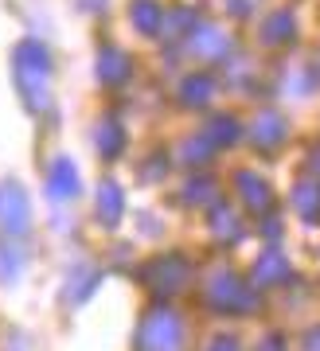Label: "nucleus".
Masks as SVG:
<instances>
[{"label":"nucleus","mask_w":320,"mask_h":351,"mask_svg":"<svg viewBox=\"0 0 320 351\" xmlns=\"http://www.w3.org/2000/svg\"><path fill=\"white\" fill-rule=\"evenodd\" d=\"M187 262L180 258V254H160V258H152V262L141 269V277H145V285L152 289V293H160V297H168V293H180L187 281Z\"/></svg>","instance_id":"obj_3"},{"label":"nucleus","mask_w":320,"mask_h":351,"mask_svg":"<svg viewBox=\"0 0 320 351\" xmlns=\"http://www.w3.org/2000/svg\"><path fill=\"white\" fill-rule=\"evenodd\" d=\"M207 90H211V82H207V78H192V82L184 86V98L192 101V106H199V101L207 98Z\"/></svg>","instance_id":"obj_17"},{"label":"nucleus","mask_w":320,"mask_h":351,"mask_svg":"<svg viewBox=\"0 0 320 351\" xmlns=\"http://www.w3.org/2000/svg\"><path fill=\"white\" fill-rule=\"evenodd\" d=\"M129 75V59H125L122 51H102V78L106 82H122V78Z\"/></svg>","instance_id":"obj_10"},{"label":"nucleus","mask_w":320,"mask_h":351,"mask_svg":"<svg viewBox=\"0 0 320 351\" xmlns=\"http://www.w3.org/2000/svg\"><path fill=\"white\" fill-rule=\"evenodd\" d=\"M238 188L247 191V195H242V199H247L250 207H254V211H266V207H270V188H266V184H262L258 176L242 172V176H238Z\"/></svg>","instance_id":"obj_9"},{"label":"nucleus","mask_w":320,"mask_h":351,"mask_svg":"<svg viewBox=\"0 0 320 351\" xmlns=\"http://www.w3.org/2000/svg\"><path fill=\"white\" fill-rule=\"evenodd\" d=\"M285 274H289V265H285V258H277V254H266L258 262V281H266V285L282 281Z\"/></svg>","instance_id":"obj_12"},{"label":"nucleus","mask_w":320,"mask_h":351,"mask_svg":"<svg viewBox=\"0 0 320 351\" xmlns=\"http://www.w3.org/2000/svg\"><path fill=\"white\" fill-rule=\"evenodd\" d=\"M305 348H308V351H320V328H312V332H308Z\"/></svg>","instance_id":"obj_20"},{"label":"nucleus","mask_w":320,"mask_h":351,"mask_svg":"<svg viewBox=\"0 0 320 351\" xmlns=\"http://www.w3.org/2000/svg\"><path fill=\"white\" fill-rule=\"evenodd\" d=\"M211 351H238V343H234L231 336H222V339H215V343H211Z\"/></svg>","instance_id":"obj_19"},{"label":"nucleus","mask_w":320,"mask_h":351,"mask_svg":"<svg viewBox=\"0 0 320 351\" xmlns=\"http://www.w3.org/2000/svg\"><path fill=\"white\" fill-rule=\"evenodd\" d=\"M98 152H102V156H117V152H122V129H117V125H102Z\"/></svg>","instance_id":"obj_14"},{"label":"nucleus","mask_w":320,"mask_h":351,"mask_svg":"<svg viewBox=\"0 0 320 351\" xmlns=\"http://www.w3.org/2000/svg\"><path fill=\"white\" fill-rule=\"evenodd\" d=\"M289 32H293V20L289 16H273L270 27H266V36H289Z\"/></svg>","instance_id":"obj_18"},{"label":"nucleus","mask_w":320,"mask_h":351,"mask_svg":"<svg viewBox=\"0 0 320 351\" xmlns=\"http://www.w3.org/2000/svg\"><path fill=\"white\" fill-rule=\"evenodd\" d=\"M207 301L215 304L219 313H242V308L254 304V297H250L247 285H242L234 274H219L215 281H211V289H207Z\"/></svg>","instance_id":"obj_5"},{"label":"nucleus","mask_w":320,"mask_h":351,"mask_svg":"<svg viewBox=\"0 0 320 351\" xmlns=\"http://www.w3.org/2000/svg\"><path fill=\"white\" fill-rule=\"evenodd\" d=\"M254 129H258V137H254V141H258V145H277V141H282L285 137V133H282V117H277V113H266V117H258V125H254Z\"/></svg>","instance_id":"obj_11"},{"label":"nucleus","mask_w":320,"mask_h":351,"mask_svg":"<svg viewBox=\"0 0 320 351\" xmlns=\"http://www.w3.org/2000/svg\"><path fill=\"white\" fill-rule=\"evenodd\" d=\"M78 188H82V180H78V168H74L71 160H55L47 168V195L55 203H67L78 195Z\"/></svg>","instance_id":"obj_6"},{"label":"nucleus","mask_w":320,"mask_h":351,"mask_svg":"<svg viewBox=\"0 0 320 351\" xmlns=\"http://www.w3.org/2000/svg\"><path fill=\"white\" fill-rule=\"evenodd\" d=\"M133 24H137V27H145V32H157V24H160L157 4H148V0H137V4H133Z\"/></svg>","instance_id":"obj_13"},{"label":"nucleus","mask_w":320,"mask_h":351,"mask_svg":"<svg viewBox=\"0 0 320 351\" xmlns=\"http://www.w3.org/2000/svg\"><path fill=\"white\" fill-rule=\"evenodd\" d=\"M16 63V82H20V94L27 98V106L32 110H39L43 106V98H47V82H51V55L43 43H36V39H27V43H20L12 55Z\"/></svg>","instance_id":"obj_1"},{"label":"nucleus","mask_w":320,"mask_h":351,"mask_svg":"<svg viewBox=\"0 0 320 351\" xmlns=\"http://www.w3.org/2000/svg\"><path fill=\"white\" fill-rule=\"evenodd\" d=\"M125 211V199H122V188L117 184H102L98 188V223L102 226H113Z\"/></svg>","instance_id":"obj_7"},{"label":"nucleus","mask_w":320,"mask_h":351,"mask_svg":"<svg viewBox=\"0 0 320 351\" xmlns=\"http://www.w3.org/2000/svg\"><path fill=\"white\" fill-rule=\"evenodd\" d=\"M0 226L8 234H24L27 226H32V203H27V195L16 184L0 188Z\"/></svg>","instance_id":"obj_4"},{"label":"nucleus","mask_w":320,"mask_h":351,"mask_svg":"<svg viewBox=\"0 0 320 351\" xmlns=\"http://www.w3.org/2000/svg\"><path fill=\"white\" fill-rule=\"evenodd\" d=\"M215 234H219V239H238V223H234L231 215H227V207H219V211H215Z\"/></svg>","instance_id":"obj_16"},{"label":"nucleus","mask_w":320,"mask_h":351,"mask_svg":"<svg viewBox=\"0 0 320 351\" xmlns=\"http://www.w3.org/2000/svg\"><path fill=\"white\" fill-rule=\"evenodd\" d=\"M184 324L172 308H152L137 328V351H180Z\"/></svg>","instance_id":"obj_2"},{"label":"nucleus","mask_w":320,"mask_h":351,"mask_svg":"<svg viewBox=\"0 0 320 351\" xmlns=\"http://www.w3.org/2000/svg\"><path fill=\"white\" fill-rule=\"evenodd\" d=\"M20 277H24V250L12 246V242H0V281L16 285Z\"/></svg>","instance_id":"obj_8"},{"label":"nucleus","mask_w":320,"mask_h":351,"mask_svg":"<svg viewBox=\"0 0 320 351\" xmlns=\"http://www.w3.org/2000/svg\"><path fill=\"white\" fill-rule=\"evenodd\" d=\"M297 207H301V215H305V219H317V215H320L317 188H301V191H297Z\"/></svg>","instance_id":"obj_15"}]
</instances>
